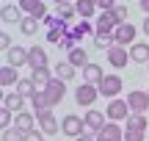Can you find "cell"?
Here are the masks:
<instances>
[{"label":"cell","instance_id":"1","mask_svg":"<svg viewBox=\"0 0 149 141\" xmlns=\"http://www.w3.org/2000/svg\"><path fill=\"white\" fill-rule=\"evenodd\" d=\"M105 116H108V122H127L130 116H133V111H130V105H127V100H111L108 103V108H105Z\"/></svg>","mask_w":149,"mask_h":141},{"label":"cell","instance_id":"2","mask_svg":"<svg viewBox=\"0 0 149 141\" xmlns=\"http://www.w3.org/2000/svg\"><path fill=\"white\" fill-rule=\"evenodd\" d=\"M61 133H64V136H72V138H80L86 133V122L80 119L77 114H66L64 119H61Z\"/></svg>","mask_w":149,"mask_h":141},{"label":"cell","instance_id":"3","mask_svg":"<svg viewBox=\"0 0 149 141\" xmlns=\"http://www.w3.org/2000/svg\"><path fill=\"white\" fill-rule=\"evenodd\" d=\"M97 97H100V89L91 86V83H80V86L74 89V103H77V105L91 108V105L97 103Z\"/></svg>","mask_w":149,"mask_h":141},{"label":"cell","instance_id":"4","mask_svg":"<svg viewBox=\"0 0 149 141\" xmlns=\"http://www.w3.org/2000/svg\"><path fill=\"white\" fill-rule=\"evenodd\" d=\"M116 28H119V22H116V17H113V11L100 14V17H97V22H94L97 36H113V33H116Z\"/></svg>","mask_w":149,"mask_h":141},{"label":"cell","instance_id":"5","mask_svg":"<svg viewBox=\"0 0 149 141\" xmlns=\"http://www.w3.org/2000/svg\"><path fill=\"white\" fill-rule=\"evenodd\" d=\"M127 105L133 114H146L149 111V91H141V89H133L127 94Z\"/></svg>","mask_w":149,"mask_h":141},{"label":"cell","instance_id":"6","mask_svg":"<svg viewBox=\"0 0 149 141\" xmlns=\"http://www.w3.org/2000/svg\"><path fill=\"white\" fill-rule=\"evenodd\" d=\"M122 86H124V83H122V77H119V75H105V80H102L97 89H100L102 97L119 100V91H122Z\"/></svg>","mask_w":149,"mask_h":141},{"label":"cell","instance_id":"7","mask_svg":"<svg viewBox=\"0 0 149 141\" xmlns=\"http://www.w3.org/2000/svg\"><path fill=\"white\" fill-rule=\"evenodd\" d=\"M64 94H66V83H64V80H58V77H53V83L44 89V97H47L50 108H55V105L64 100Z\"/></svg>","mask_w":149,"mask_h":141},{"label":"cell","instance_id":"8","mask_svg":"<svg viewBox=\"0 0 149 141\" xmlns=\"http://www.w3.org/2000/svg\"><path fill=\"white\" fill-rule=\"evenodd\" d=\"M135 33H138V28L133 25V22H127V25H119L116 28V33H113V39H116V44L119 47H133L135 44Z\"/></svg>","mask_w":149,"mask_h":141},{"label":"cell","instance_id":"9","mask_svg":"<svg viewBox=\"0 0 149 141\" xmlns=\"http://www.w3.org/2000/svg\"><path fill=\"white\" fill-rule=\"evenodd\" d=\"M105 119H108V116L102 114V111H94V108H91V111H86V116H83V122H86V130H88V133H94V136H97V133H100L102 127L108 125Z\"/></svg>","mask_w":149,"mask_h":141},{"label":"cell","instance_id":"10","mask_svg":"<svg viewBox=\"0 0 149 141\" xmlns=\"http://www.w3.org/2000/svg\"><path fill=\"white\" fill-rule=\"evenodd\" d=\"M19 8L25 11L28 17L39 20V22H44V17H47V6H44L42 0H22V3H19Z\"/></svg>","mask_w":149,"mask_h":141},{"label":"cell","instance_id":"11","mask_svg":"<svg viewBox=\"0 0 149 141\" xmlns=\"http://www.w3.org/2000/svg\"><path fill=\"white\" fill-rule=\"evenodd\" d=\"M36 122H39V130H42L44 136H55V133L61 130V122L55 119V114H53V111H47V114L36 116Z\"/></svg>","mask_w":149,"mask_h":141},{"label":"cell","instance_id":"12","mask_svg":"<svg viewBox=\"0 0 149 141\" xmlns=\"http://www.w3.org/2000/svg\"><path fill=\"white\" fill-rule=\"evenodd\" d=\"M28 66L33 69H47V53H44L39 44H33V47H28Z\"/></svg>","mask_w":149,"mask_h":141},{"label":"cell","instance_id":"13","mask_svg":"<svg viewBox=\"0 0 149 141\" xmlns=\"http://www.w3.org/2000/svg\"><path fill=\"white\" fill-rule=\"evenodd\" d=\"M6 64L14 66V69H19V66H28V50L19 47V44H14V47L6 53Z\"/></svg>","mask_w":149,"mask_h":141},{"label":"cell","instance_id":"14","mask_svg":"<svg viewBox=\"0 0 149 141\" xmlns=\"http://www.w3.org/2000/svg\"><path fill=\"white\" fill-rule=\"evenodd\" d=\"M127 61H130V50L127 47H113V50H108V64L111 66H116V69H124L127 66Z\"/></svg>","mask_w":149,"mask_h":141},{"label":"cell","instance_id":"15","mask_svg":"<svg viewBox=\"0 0 149 141\" xmlns=\"http://www.w3.org/2000/svg\"><path fill=\"white\" fill-rule=\"evenodd\" d=\"M97 141H124V130L116 122H108V125L97 133Z\"/></svg>","mask_w":149,"mask_h":141},{"label":"cell","instance_id":"16","mask_svg":"<svg viewBox=\"0 0 149 141\" xmlns=\"http://www.w3.org/2000/svg\"><path fill=\"white\" fill-rule=\"evenodd\" d=\"M105 80V69H102L100 64H94L91 61L88 66L83 69V83H91V86H100V83Z\"/></svg>","mask_w":149,"mask_h":141},{"label":"cell","instance_id":"17","mask_svg":"<svg viewBox=\"0 0 149 141\" xmlns=\"http://www.w3.org/2000/svg\"><path fill=\"white\" fill-rule=\"evenodd\" d=\"M14 127L19 133H33V130H36V114H28V111L17 114L14 116Z\"/></svg>","mask_w":149,"mask_h":141},{"label":"cell","instance_id":"18","mask_svg":"<svg viewBox=\"0 0 149 141\" xmlns=\"http://www.w3.org/2000/svg\"><path fill=\"white\" fill-rule=\"evenodd\" d=\"M53 77H55V72H50V66L47 69H33L31 72V80H33V86H36L39 91H44V89L53 83Z\"/></svg>","mask_w":149,"mask_h":141},{"label":"cell","instance_id":"19","mask_svg":"<svg viewBox=\"0 0 149 141\" xmlns=\"http://www.w3.org/2000/svg\"><path fill=\"white\" fill-rule=\"evenodd\" d=\"M19 80H22V77H19V69H14V66H8V64L0 66V86H3V89L17 86Z\"/></svg>","mask_w":149,"mask_h":141},{"label":"cell","instance_id":"20","mask_svg":"<svg viewBox=\"0 0 149 141\" xmlns=\"http://www.w3.org/2000/svg\"><path fill=\"white\" fill-rule=\"evenodd\" d=\"M0 17H3V22H19L22 25V20H25V11L19 8V3H8V6H3L0 8Z\"/></svg>","mask_w":149,"mask_h":141},{"label":"cell","instance_id":"21","mask_svg":"<svg viewBox=\"0 0 149 141\" xmlns=\"http://www.w3.org/2000/svg\"><path fill=\"white\" fill-rule=\"evenodd\" d=\"M66 61H69L74 69H86V66L91 64V61H88V53H86L83 47H74L72 53H66Z\"/></svg>","mask_w":149,"mask_h":141},{"label":"cell","instance_id":"22","mask_svg":"<svg viewBox=\"0 0 149 141\" xmlns=\"http://www.w3.org/2000/svg\"><path fill=\"white\" fill-rule=\"evenodd\" d=\"M22 105H25V97H19V94H17V91H8V94H6V97H3V108L6 111H11V114H22Z\"/></svg>","mask_w":149,"mask_h":141},{"label":"cell","instance_id":"23","mask_svg":"<svg viewBox=\"0 0 149 141\" xmlns=\"http://www.w3.org/2000/svg\"><path fill=\"white\" fill-rule=\"evenodd\" d=\"M55 17H58V20H64V22H72L74 17H77V11H74V6H72V3H66V0H58V3H55Z\"/></svg>","mask_w":149,"mask_h":141},{"label":"cell","instance_id":"24","mask_svg":"<svg viewBox=\"0 0 149 141\" xmlns=\"http://www.w3.org/2000/svg\"><path fill=\"white\" fill-rule=\"evenodd\" d=\"M130 61H135V64H149V44L135 42L133 47H130Z\"/></svg>","mask_w":149,"mask_h":141},{"label":"cell","instance_id":"25","mask_svg":"<svg viewBox=\"0 0 149 141\" xmlns=\"http://www.w3.org/2000/svg\"><path fill=\"white\" fill-rule=\"evenodd\" d=\"M146 127H149V119L144 114H133L127 119V130L130 133H146Z\"/></svg>","mask_w":149,"mask_h":141},{"label":"cell","instance_id":"26","mask_svg":"<svg viewBox=\"0 0 149 141\" xmlns=\"http://www.w3.org/2000/svg\"><path fill=\"white\" fill-rule=\"evenodd\" d=\"M69 33H72V39H74V42H80V39H83V36H88V33H97L94 31V25H91V22H74V25L69 28Z\"/></svg>","mask_w":149,"mask_h":141},{"label":"cell","instance_id":"27","mask_svg":"<svg viewBox=\"0 0 149 141\" xmlns=\"http://www.w3.org/2000/svg\"><path fill=\"white\" fill-rule=\"evenodd\" d=\"M74 11H77V17H83L88 22V17H94V11H97V3L94 0H77L74 3Z\"/></svg>","mask_w":149,"mask_h":141},{"label":"cell","instance_id":"28","mask_svg":"<svg viewBox=\"0 0 149 141\" xmlns=\"http://www.w3.org/2000/svg\"><path fill=\"white\" fill-rule=\"evenodd\" d=\"M31 105H33V114L36 116H42V114H47L50 111V103H47V97H44V91H36L31 97Z\"/></svg>","mask_w":149,"mask_h":141},{"label":"cell","instance_id":"29","mask_svg":"<svg viewBox=\"0 0 149 141\" xmlns=\"http://www.w3.org/2000/svg\"><path fill=\"white\" fill-rule=\"evenodd\" d=\"M74 72H77V69H74L69 61H58V64H55V77H58V80H64V83H66V80H72Z\"/></svg>","mask_w":149,"mask_h":141},{"label":"cell","instance_id":"30","mask_svg":"<svg viewBox=\"0 0 149 141\" xmlns=\"http://www.w3.org/2000/svg\"><path fill=\"white\" fill-rule=\"evenodd\" d=\"M36 91H39V89L33 86V80H31V77H22V80L17 83V94H19V97H25V100H31Z\"/></svg>","mask_w":149,"mask_h":141},{"label":"cell","instance_id":"31","mask_svg":"<svg viewBox=\"0 0 149 141\" xmlns=\"http://www.w3.org/2000/svg\"><path fill=\"white\" fill-rule=\"evenodd\" d=\"M39 25H42L39 20H33V17H25V20H22V25H19V31L25 33V36H33V33L39 31Z\"/></svg>","mask_w":149,"mask_h":141},{"label":"cell","instance_id":"32","mask_svg":"<svg viewBox=\"0 0 149 141\" xmlns=\"http://www.w3.org/2000/svg\"><path fill=\"white\" fill-rule=\"evenodd\" d=\"M94 47H97V50H105V53H108V50L116 47V39H113V36H94Z\"/></svg>","mask_w":149,"mask_h":141},{"label":"cell","instance_id":"33","mask_svg":"<svg viewBox=\"0 0 149 141\" xmlns=\"http://www.w3.org/2000/svg\"><path fill=\"white\" fill-rule=\"evenodd\" d=\"M3 141H25V133H19L17 127H8V130H3Z\"/></svg>","mask_w":149,"mask_h":141},{"label":"cell","instance_id":"34","mask_svg":"<svg viewBox=\"0 0 149 141\" xmlns=\"http://www.w3.org/2000/svg\"><path fill=\"white\" fill-rule=\"evenodd\" d=\"M11 122H14V114H11V111H6V108H0V127H3V130H8V127H14Z\"/></svg>","mask_w":149,"mask_h":141},{"label":"cell","instance_id":"35","mask_svg":"<svg viewBox=\"0 0 149 141\" xmlns=\"http://www.w3.org/2000/svg\"><path fill=\"white\" fill-rule=\"evenodd\" d=\"M127 6H116V8H113V17H116V22L119 25H127Z\"/></svg>","mask_w":149,"mask_h":141},{"label":"cell","instance_id":"36","mask_svg":"<svg viewBox=\"0 0 149 141\" xmlns=\"http://www.w3.org/2000/svg\"><path fill=\"white\" fill-rule=\"evenodd\" d=\"M11 47H14V44H11V36H8V33H0V50H3V53H8Z\"/></svg>","mask_w":149,"mask_h":141},{"label":"cell","instance_id":"37","mask_svg":"<svg viewBox=\"0 0 149 141\" xmlns=\"http://www.w3.org/2000/svg\"><path fill=\"white\" fill-rule=\"evenodd\" d=\"M124 141H146L144 133H130V130H124Z\"/></svg>","mask_w":149,"mask_h":141},{"label":"cell","instance_id":"38","mask_svg":"<svg viewBox=\"0 0 149 141\" xmlns=\"http://www.w3.org/2000/svg\"><path fill=\"white\" fill-rule=\"evenodd\" d=\"M25 141H44V133H42V130L36 127L33 133H25Z\"/></svg>","mask_w":149,"mask_h":141},{"label":"cell","instance_id":"39","mask_svg":"<svg viewBox=\"0 0 149 141\" xmlns=\"http://www.w3.org/2000/svg\"><path fill=\"white\" fill-rule=\"evenodd\" d=\"M74 141H97V136H94V133H83V136L74 138Z\"/></svg>","mask_w":149,"mask_h":141},{"label":"cell","instance_id":"40","mask_svg":"<svg viewBox=\"0 0 149 141\" xmlns=\"http://www.w3.org/2000/svg\"><path fill=\"white\" fill-rule=\"evenodd\" d=\"M141 11H144V14L149 17V0H141Z\"/></svg>","mask_w":149,"mask_h":141},{"label":"cell","instance_id":"41","mask_svg":"<svg viewBox=\"0 0 149 141\" xmlns=\"http://www.w3.org/2000/svg\"><path fill=\"white\" fill-rule=\"evenodd\" d=\"M144 33H146V36H149V17H146V20H144Z\"/></svg>","mask_w":149,"mask_h":141},{"label":"cell","instance_id":"42","mask_svg":"<svg viewBox=\"0 0 149 141\" xmlns=\"http://www.w3.org/2000/svg\"><path fill=\"white\" fill-rule=\"evenodd\" d=\"M146 66H149V64H146Z\"/></svg>","mask_w":149,"mask_h":141}]
</instances>
